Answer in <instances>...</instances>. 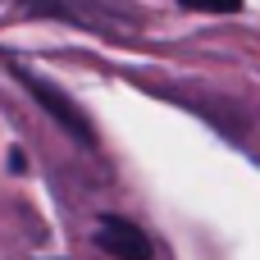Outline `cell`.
Segmentation results:
<instances>
[{
    "label": "cell",
    "instance_id": "obj_1",
    "mask_svg": "<svg viewBox=\"0 0 260 260\" xmlns=\"http://www.w3.org/2000/svg\"><path fill=\"white\" fill-rule=\"evenodd\" d=\"M14 78H18V87H23V91H27V96H32V101H37V105H41L78 146H87V151L96 146V128H91V119L82 114V105H78L73 96H64L55 82H46V78L32 73V69H18V64H14Z\"/></svg>",
    "mask_w": 260,
    "mask_h": 260
},
{
    "label": "cell",
    "instance_id": "obj_2",
    "mask_svg": "<svg viewBox=\"0 0 260 260\" xmlns=\"http://www.w3.org/2000/svg\"><path fill=\"white\" fill-rule=\"evenodd\" d=\"M96 247L110 251L114 260H151V238L142 233V224L123 219V215H101L96 224Z\"/></svg>",
    "mask_w": 260,
    "mask_h": 260
},
{
    "label": "cell",
    "instance_id": "obj_3",
    "mask_svg": "<svg viewBox=\"0 0 260 260\" xmlns=\"http://www.w3.org/2000/svg\"><path fill=\"white\" fill-rule=\"evenodd\" d=\"M183 9H197V14H238L242 0H178Z\"/></svg>",
    "mask_w": 260,
    "mask_h": 260
}]
</instances>
